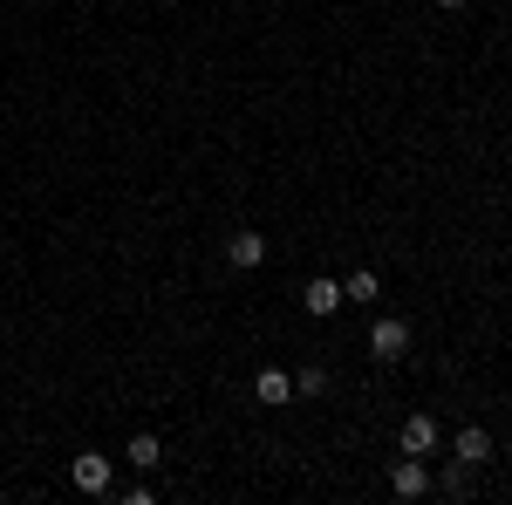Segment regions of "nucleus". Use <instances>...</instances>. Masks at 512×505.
Listing matches in <instances>:
<instances>
[{
	"label": "nucleus",
	"instance_id": "nucleus-2",
	"mask_svg": "<svg viewBox=\"0 0 512 505\" xmlns=\"http://www.w3.org/2000/svg\"><path fill=\"white\" fill-rule=\"evenodd\" d=\"M396 444H403V458H431L437 451V417H403V430H396Z\"/></svg>",
	"mask_w": 512,
	"mask_h": 505
},
{
	"label": "nucleus",
	"instance_id": "nucleus-6",
	"mask_svg": "<svg viewBox=\"0 0 512 505\" xmlns=\"http://www.w3.org/2000/svg\"><path fill=\"white\" fill-rule=\"evenodd\" d=\"M390 492L396 499H424V492H431V471L417 465V458H403V465L390 471Z\"/></svg>",
	"mask_w": 512,
	"mask_h": 505
},
{
	"label": "nucleus",
	"instance_id": "nucleus-1",
	"mask_svg": "<svg viewBox=\"0 0 512 505\" xmlns=\"http://www.w3.org/2000/svg\"><path fill=\"white\" fill-rule=\"evenodd\" d=\"M369 355H376V362H403V355H410V321L376 314V328H369Z\"/></svg>",
	"mask_w": 512,
	"mask_h": 505
},
{
	"label": "nucleus",
	"instance_id": "nucleus-5",
	"mask_svg": "<svg viewBox=\"0 0 512 505\" xmlns=\"http://www.w3.org/2000/svg\"><path fill=\"white\" fill-rule=\"evenodd\" d=\"M451 451H458V465H485V458H492V430H485V424H465L458 437H451Z\"/></svg>",
	"mask_w": 512,
	"mask_h": 505
},
{
	"label": "nucleus",
	"instance_id": "nucleus-9",
	"mask_svg": "<svg viewBox=\"0 0 512 505\" xmlns=\"http://www.w3.org/2000/svg\"><path fill=\"white\" fill-rule=\"evenodd\" d=\"M342 301H383V280H376L369 267H355L349 280H342Z\"/></svg>",
	"mask_w": 512,
	"mask_h": 505
},
{
	"label": "nucleus",
	"instance_id": "nucleus-8",
	"mask_svg": "<svg viewBox=\"0 0 512 505\" xmlns=\"http://www.w3.org/2000/svg\"><path fill=\"white\" fill-rule=\"evenodd\" d=\"M123 458H130V465H137V471H158V465H164V444H158V437H151V430H137Z\"/></svg>",
	"mask_w": 512,
	"mask_h": 505
},
{
	"label": "nucleus",
	"instance_id": "nucleus-3",
	"mask_svg": "<svg viewBox=\"0 0 512 505\" xmlns=\"http://www.w3.org/2000/svg\"><path fill=\"white\" fill-rule=\"evenodd\" d=\"M69 478H76V492L103 499V492H110V458H103V451H82L76 465H69Z\"/></svg>",
	"mask_w": 512,
	"mask_h": 505
},
{
	"label": "nucleus",
	"instance_id": "nucleus-7",
	"mask_svg": "<svg viewBox=\"0 0 512 505\" xmlns=\"http://www.w3.org/2000/svg\"><path fill=\"white\" fill-rule=\"evenodd\" d=\"M226 260H233V267H260V260H267V239L260 233H233L226 239Z\"/></svg>",
	"mask_w": 512,
	"mask_h": 505
},
{
	"label": "nucleus",
	"instance_id": "nucleus-11",
	"mask_svg": "<svg viewBox=\"0 0 512 505\" xmlns=\"http://www.w3.org/2000/svg\"><path fill=\"white\" fill-rule=\"evenodd\" d=\"M321 389H328V369H315V362H308V369L294 376V396H321Z\"/></svg>",
	"mask_w": 512,
	"mask_h": 505
},
{
	"label": "nucleus",
	"instance_id": "nucleus-10",
	"mask_svg": "<svg viewBox=\"0 0 512 505\" xmlns=\"http://www.w3.org/2000/svg\"><path fill=\"white\" fill-rule=\"evenodd\" d=\"M253 396H260V403H287V396H294V376H280V369H260Z\"/></svg>",
	"mask_w": 512,
	"mask_h": 505
},
{
	"label": "nucleus",
	"instance_id": "nucleus-12",
	"mask_svg": "<svg viewBox=\"0 0 512 505\" xmlns=\"http://www.w3.org/2000/svg\"><path fill=\"white\" fill-rule=\"evenodd\" d=\"M437 7H465V0H437Z\"/></svg>",
	"mask_w": 512,
	"mask_h": 505
},
{
	"label": "nucleus",
	"instance_id": "nucleus-4",
	"mask_svg": "<svg viewBox=\"0 0 512 505\" xmlns=\"http://www.w3.org/2000/svg\"><path fill=\"white\" fill-rule=\"evenodd\" d=\"M301 308L328 321V314L342 308V280H328V273H321V280H308V287H301Z\"/></svg>",
	"mask_w": 512,
	"mask_h": 505
}]
</instances>
